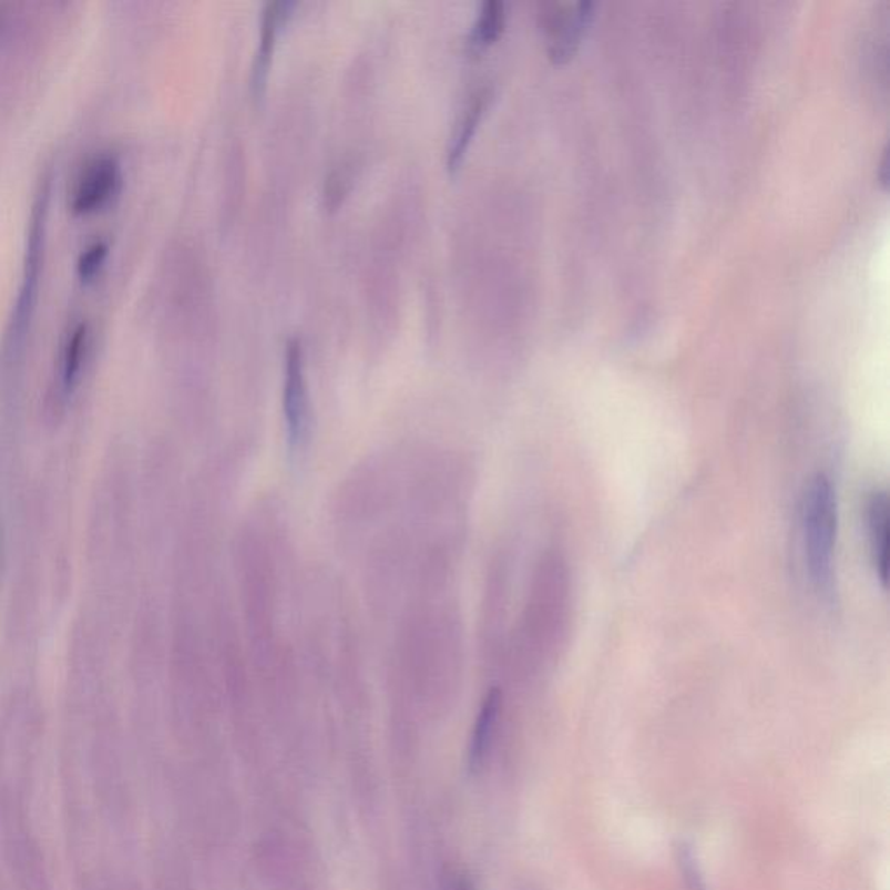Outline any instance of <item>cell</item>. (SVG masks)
Segmentation results:
<instances>
[{"label": "cell", "instance_id": "obj_2", "mask_svg": "<svg viewBox=\"0 0 890 890\" xmlns=\"http://www.w3.org/2000/svg\"><path fill=\"white\" fill-rule=\"evenodd\" d=\"M284 418L289 448L299 451L310 436V396L305 371V350L298 338L287 341L284 357Z\"/></svg>", "mask_w": 890, "mask_h": 890}, {"label": "cell", "instance_id": "obj_12", "mask_svg": "<svg viewBox=\"0 0 890 890\" xmlns=\"http://www.w3.org/2000/svg\"><path fill=\"white\" fill-rule=\"evenodd\" d=\"M85 335H88V324L81 323L72 333L65 350V364H63V381L67 388H72L78 378L79 367H81L82 350H84Z\"/></svg>", "mask_w": 890, "mask_h": 890}, {"label": "cell", "instance_id": "obj_10", "mask_svg": "<svg viewBox=\"0 0 890 890\" xmlns=\"http://www.w3.org/2000/svg\"><path fill=\"white\" fill-rule=\"evenodd\" d=\"M355 177V162L345 161L336 165L335 170L330 171L324 186V198L329 207L338 206L339 202L348 194L351 188Z\"/></svg>", "mask_w": 890, "mask_h": 890}, {"label": "cell", "instance_id": "obj_14", "mask_svg": "<svg viewBox=\"0 0 890 890\" xmlns=\"http://www.w3.org/2000/svg\"><path fill=\"white\" fill-rule=\"evenodd\" d=\"M882 154H883L882 155V161H880L879 180H880V183H882L883 188H886V186H887V164H889V162H887V161H889V154H887V146H886V149H883Z\"/></svg>", "mask_w": 890, "mask_h": 890}, {"label": "cell", "instance_id": "obj_3", "mask_svg": "<svg viewBox=\"0 0 890 890\" xmlns=\"http://www.w3.org/2000/svg\"><path fill=\"white\" fill-rule=\"evenodd\" d=\"M295 8V0H270L263 9L262 35H259V45L254 54L253 70H250V88H253L254 96H262L265 93L275 41H277L280 27L289 20Z\"/></svg>", "mask_w": 890, "mask_h": 890}, {"label": "cell", "instance_id": "obj_11", "mask_svg": "<svg viewBox=\"0 0 890 890\" xmlns=\"http://www.w3.org/2000/svg\"><path fill=\"white\" fill-rule=\"evenodd\" d=\"M675 852H677L678 868H681L685 886L689 887V890H708L705 874H703L702 867H699L696 855H694L693 846L687 842H678Z\"/></svg>", "mask_w": 890, "mask_h": 890}, {"label": "cell", "instance_id": "obj_8", "mask_svg": "<svg viewBox=\"0 0 890 890\" xmlns=\"http://www.w3.org/2000/svg\"><path fill=\"white\" fill-rule=\"evenodd\" d=\"M501 709V690L498 687L489 690L485 696L482 708H480L479 717H477L475 729H473L472 745H470V767L477 769L480 764L484 761L485 754H488L489 745H491L492 734H494L495 722L500 717Z\"/></svg>", "mask_w": 890, "mask_h": 890}, {"label": "cell", "instance_id": "obj_1", "mask_svg": "<svg viewBox=\"0 0 890 890\" xmlns=\"http://www.w3.org/2000/svg\"><path fill=\"white\" fill-rule=\"evenodd\" d=\"M802 531L810 581L819 593L831 595L835 584L837 498L825 473L814 475L804 492Z\"/></svg>", "mask_w": 890, "mask_h": 890}, {"label": "cell", "instance_id": "obj_9", "mask_svg": "<svg viewBox=\"0 0 890 890\" xmlns=\"http://www.w3.org/2000/svg\"><path fill=\"white\" fill-rule=\"evenodd\" d=\"M504 20H507V9H504L503 2L501 0H488L480 8L479 14L473 21L472 30L468 33V48L484 49L485 45L492 44L503 32Z\"/></svg>", "mask_w": 890, "mask_h": 890}, {"label": "cell", "instance_id": "obj_4", "mask_svg": "<svg viewBox=\"0 0 890 890\" xmlns=\"http://www.w3.org/2000/svg\"><path fill=\"white\" fill-rule=\"evenodd\" d=\"M592 20L593 4L590 2H581L565 14L553 17L550 20V58L556 63L572 58Z\"/></svg>", "mask_w": 890, "mask_h": 890}, {"label": "cell", "instance_id": "obj_13", "mask_svg": "<svg viewBox=\"0 0 890 890\" xmlns=\"http://www.w3.org/2000/svg\"><path fill=\"white\" fill-rule=\"evenodd\" d=\"M106 250H109V244L105 241H98L93 246H89L79 258V274L84 278L91 277L105 258Z\"/></svg>", "mask_w": 890, "mask_h": 890}, {"label": "cell", "instance_id": "obj_6", "mask_svg": "<svg viewBox=\"0 0 890 890\" xmlns=\"http://www.w3.org/2000/svg\"><path fill=\"white\" fill-rule=\"evenodd\" d=\"M868 534H870L871 559L874 572L887 586V565H889V501L886 492H873L867 504Z\"/></svg>", "mask_w": 890, "mask_h": 890}, {"label": "cell", "instance_id": "obj_5", "mask_svg": "<svg viewBox=\"0 0 890 890\" xmlns=\"http://www.w3.org/2000/svg\"><path fill=\"white\" fill-rule=\"evenodd\" d=\"M491 88H480L468 100L467 106H464L460 117L456 121L454 131H452L451 140H449L448 154H446L449 170H458L461 162H463L468 146H470L473 134H475L477 125H479L480 119H482L485 109L491 103Z\"/></svg>", "mask_w": 890, "mask_h": 890}, {"label": "cell", "instance_id": "obj_7", "mask_svg": "<svg viewBox=\"0 0 890 890\" xmlns=\"http://www.w3.org/2000/svg\"><path fill=\"white\" fill-rule=\"evenodd\" d=\"M119 182L117 158L101 157L100 161L91 165V170L85 174L78 192L73 195V211H85L100 204L113 190V185Z\"/></svg>", "mask_w": 890, "mask_h": 890}, {"label": "cell", "instance_id": "obj_15", "mask_svg": "<svg viewBox=\"0 0 890 890\" xmlns=\"http://www.w3.org/2000/svg\"><path fill=\"white\" fill-rule=\"evenodd\" d=\"M452 890H475V889H473L472 882H470V880L461 879V880H458V882L454 883V887H452Z\"/></svg>", "mask_w": 890, "mask_h": 890}]
</instances>
